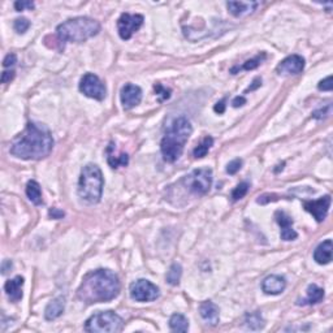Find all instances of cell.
Returning a JSON list of instances; mask_svg holds the SVG:
<instances>
[{"label": "cell", "instance_id": "obj_40", "mask_svg": "<svg viewBox=\"0 0 333 333\" xmlns=\"http://www.w3.org/2000/svg\"><path fill=\"white\" fill-rule=\"evenodd\" d=\"M225 102H227V99H221L220 102H218V103L215 104L214 109H215L216 113L221 115V113L225 112Z\"/></svg>", "mask_w": 333, "mask_h": 333}, {"label": "cell", "instance_id": "obj_23", "mask_svg": "<svg viewBox=\"0 0 333 333\" xmlns=\"http://www.w3.org/2000/svg\"><path fill=\"white\" fill-rule=\"evenodd\" d=\"M245 325L248 329L259 330L264 327V319L262 318V314L259 311L246 314L245 316Z\"/></svg>", "mask_w": 333, "mask_h": 333}, {"label": "cell", "instance_id": "obj_11", "mask_svg": "<svg viewBox=\"0 0 333 333\" xmlns=\"http://www.w3.org/2000/svg\"><path fill=\"white\" fill-rule=\"evenodd\" d=\"M330 202L332 198L330 195H324V197L319 198L316 201H306L304 202V207L307 213L311 214L318 223H321L328 215L329 211Z\"/></svg>", "mask_w": 333, "mask_h": 333}, {"label": "cell", "instance_id": "obj_2", "mask_svg": "<svg viewBox=\"0 0 333 333\" xmlns=\"http://www.w3.org/2000/svg\"><path fill=\"white\" fill-rule=\"evenodd\" d=\"M120 280L111 269H97L88 272L82 279L77 297L85 304H101L112 301L120 293Z\"/></svg>", "mask_w": 333, "mask_h": 333}, {"label": "cell", "instance_id": "obj_15", "mask_svg": "<svg viewBox=\"0 0 333 333\" xmlns=\"http://www.w3.org/2000/svg\"><path fill=\"white\" fill-rule=\"evenodd\" d=\"M286 280L285 277L279 276V275H271L267 276L262 283V290L265 294L277 295L285 290Z\"/></svg>", "mask_w": 333, "mask_h": 333}, {"label": "cell", "instance_id": "obj_7", "mask_svg": "<svg viewBox=\"0 0 333 333\" xmlns=\"http://www.w3.org/2000/svg\"><path fill=\"white\" fill-rule=\"evenodd\" d=\"M183 184L189 192L195 195H204L209 192L213 185V169L199 168L184 177Z\"/></svg>", "mask_w": 333, "mask_h": 333}, {"label": "cell", "instance_id": "obj_4", "mask_svg": "<svg viewBox=\"0 0 333 333\" xmlns=\"http://www.w3.org/2000/svg\"><path fill=\"white\" fill-rule=\"evenodd\" d=\"M101 32V24L90 17L69 18L56 27L57 37L62 42L82 43Z\"/></svg>", "mask_w": 333, "mask_h": 333}, {"label": "cell", "instance_id": "obj_33", "mask_svg": "<svg viewBox=\"0 0 333 333\" xmlns=\"http://www.w3.org/2000/svg\"><path fill=\"white\" fill-rule=\"evenodd\" d=\"M242 167V160L241 159H234L227 165V172L229 174H236L237 172L241 169Z\"/></svg>", "mask_w": 333, "mask_h": 333}, {"label": "cell", "instance_id": "obj_19", "mask_svg": "<svg viewBox=\"0 0 333 333\" xmlns=\"http://www.w3.org/2000/svg\"><path fill=\"white\" fill-rule=\"evenodd\" d=\"M314 260L318 264H328L332 260V239H325L314 251Z\"/></svg>", "mask_w": 333, "mask_h": 333}, {"label": "cell", "instance_id": "obj_42", "mask_svg": "<svg viewBox=\"0 0 333 333\" xmlns=\"http://www.w3.org/2000/svg\"><path fill=\"white\" fill-rule=\"evenodd\" d=\"M245 103H246L245 97H236V98H234V99H233V102H232V104H233V107H234V108H237V107L244 106V104H245Z\"/></svg>", "mask_w": 333, "mask_h": 333}, {"label": "cell", "instance_id": "obj_13", "mask_svg": "<svg viewBox=\"0 0 333 333\" xmlns=\"http://www.w3.org/2000/svg\"><path fill=\"white\" fill-rule=\"evenodd\" d=\"M304 69L305 59L299 55H290L276 67V72L279 74H298Z\"/></svg>", "mask_w": 333, "mask_h": 333}, {"label": "cell", "instance_id": "obj_18", "mask_svg": "<svg viewBox=\"0 0 333 333\" xmlns=\"http://www.w3.org/2000/svg\"><path fill=\"white\" fill-rule=\"evenodd\" d=\"M24 277L16 276L12 280H8L4 285V290H6L7 295L12 302L21 301L22 298V286H24Z\"/></svg>", "mask_w": 333, "mask_h": 333}, {"label": "cell", "instance_id": "obj_12", "mask_svg": "<svg viewBox=\"0 0 333 333\" xmlns=\"http://www.w3.org/2000/svg\"><path fill=\"white\" fill-rule=\"evenodd\" d=\"M121 104H123V108L125 111H129V109L134 108L136 106H138L142 101V90L139 86L133 85V83H127L125 86H123L121 88Z\"/></svg>", "mask_w": 333, "mask_h": 333}, {"label": "cell", "instance_id": "obj_14", "mask_svg": "<svg viewBox=\"0 0 333 333\" xmlns=\"http://www.w3.org/2000/svg\"><path fill=\"white\" fill-rule=\"evenodd\" d=\"M275 219H276L277 224L281 228V239L283 241H293L298 237L297 232L293 228V219L284 211H276L275 213Z\"/></svg>", "mask_w": 333, "mask_h": 333}, {"label": "cell", "instance_id": "obj_41", "mask_svg": "<svg viewBox=\"0 0 333 333\" xmlns=\"http://www.w3.org/2000/svg\"><path fill=\"white\" fill-rule=\"evenodd\" d=\"M12 267H13L12 262H11V260H8V259H6L3 262V264H2V274L6 275L7 272L11 271V269H12Z\"/></svg>", "mask_w": 333, "mask_h": 333}, {"label": "cell", "instance_id": "obj_29", "mask_svg": "<svg viewBox=\"0 0 333 333\" xmlns=\"http://www.w3.org/2000/svg\"><path fill=\"white\" fill-rule=\"evenodd\" d=\"M249 189H250V184L246 183V181L245 183L238 184V185L234 188V190L232 192V201L237 202V201H239V199H242V198L248 194Z\"/></svg>", "mask_w": 333, "mask_h": 333}, {"label": "cell", "instance_id": "obj_16", "mask_svg": "<svg viewBox=\"0 0 333 333\" xmlns=\"http://www.w3.org/2000/svg\"><path fill=\"white\" fill-rule=\"evenodd\" d=\"M258 2H228L227 8L234 17H244L251 15L258 8Z\"/></svg>", "mask_w": 333, "mask_h": 333}, {"label": "cell", "instance_id": "obj_26", "mask_svg": "<svg viewBox=\"0 0 333 333\" xmlns=\"http://www.w3.org/2000/svg\"><path fill=\"white\" fill-rule=\"evenodd\" d=\"M181 276H183V267H181V264H178V263H173V264L169 267L165 279H167V283H168L169 285L176 286L180 284Z\"/></svg>", "mask_w": 333, "mask_h": 333}, {"label": "cell", "instance_id": "obj_10", "mask_svg": "<svg viewBox=\"0 0 333 333\" xmlns=\"http://www.w3.org/2000/svg\"><path fill=\"white\" fill-rule=\"evenodd\" d=\"M143 16L142 15H130V13H123L117 20L118 36L121 39L128 41L136 32L141 29L143 25Z\"/></svg>", "mask_w": 333, "mask_h": 333}, {"label": "cell", "instance_id": "obj_36", "mask_svg": "<svg viewBox=\"0 0 333 333\" xmlns=\"http://www.w3.org/2000/svg\"><path fill=\"white\" fill-rule=\"evenodd\" d=\"M17 63V56H16V53H8L3 60V67L4 68H11L13 65H16Z\"/></svg>", "mask_w": 333, "mask_h": 333}, {"label": "cell", "instance_id": "obj_25", "mask_svg": "<svg viewBox=\"0 0 333 333\" xmlns=\"http://www.w3.org/2000/svg\"><path fill=\"white\" fill-rule=\"evenodd\" d=\"M264 59H265V53L263 52L262 55H258V56H255L254 59H250L248 60V62H245L244 63V65H241V67H233V68L230 69V73L236 74L241 71H253V69L258 68Z\"/></svg>", "mask_w": 333, "mask_h": 333}, {"label": "cell", "instance_id": "obj_30", "mask_svg": "<svg viewBox=\"0 0 333 333\" xmlns=\"http://www.w3.org/2000/svg\"><path fill=\"white\" fill-rule=\"evenodd\" d=\"M154 88H155V94H157L158 101L159 102H164L171 98V90H169V88H165L164 86L160 85V83H155Z\"/></svg>", "mask_w": 333, "mask_h": 333}, {"label": "cell", "instance_id": "obj_1", "mask_svg": "<svg viewBox=\"0 0 333 333\" xmlns=\"http://www.w3.org/2000/svg\"><path fill=\"white\" fill-rule=\"evenodd\" d=\"M53 148L50 129L38 123H27L24 132L11 145V154L18 159L41 160L47 158Z\"/></svg>", "mask_w": 333, "mask_h": 333}, {"label": "cell", "instance_id": "obj_28", "mask_svg": "<svg viewBox=\"0 0 333 333\" xmlns=\"http://www.w3.org/2000/svg\"><path fill=\"white\" fill-rule=\"evenodd\" d=\"M107 154H108V164L112 167V168H118V167H125L129 163V157H128L127 154H120L118 157H115L112 153L109 150H107Z\"/></svg>", "mask_w": 333, "mask_h": 333}, {"label": "cell", "instance_id": "obj_21", "mask_svg": "<svg viewBox=\"0 0 333 333\" xmlns=\"http://www.w3.org/2000/svg\"><path fill=\"white\" fill-rule=\"evenodd\" d=\"M324 298V289L323 288H319L315 284H311L307 288V297L305 299H299L297 302V305L299 306H305V305H316Z\"/></svg>", "mask_w": 333, "mask_h": 333}, {"label": "cell", "instance_id": "obj_34", "mask_svg": "<svg viewBox=\"0 0 333 333\" xmlns=\"http://www.w3.org/2000/svg\"><path fill=\"white\" fill-rule=\"evenodd\" d=\"M318 88L321 90V92H330V90H332V77L328 76L327 78L321 80L320 82H319Z\"/></svg>", "mask_w": 333, "mask_h": 333}, {"label": "cell", "instance_id": "obj_27", "mask_svg": "<svg viewBox=\"0 0 333 333\" xmlns=\"http://www.w3.org/2000/svg\"><path fill=\"white\" fill-rule=\"evenodd\" d=\"M214 145V138L213 137H206V138L203 139V141L199 143V145L197 146V147L194 148V151H193V155H194L195 158H204L208 154V151L211 150V147H213Z\"/></svg>", "mask_w": 333, "mask_h": 333}, {"label": "cell", "instance_id": "obj_37", "mask_svg": "<svg viewBox=\"0 0 333 333\" xmlns=\"http://www.w3.org/2000/svg\"><path fill=\"white\" fill-rule=\"evenodd\" d=\"M15 76H16V72L13 71V69H11V71H4L3 73H2V83L11 82V81L15 78Z\"/></svg>", "mask_w": 333, "mask_h": 333}, {"label": "cell", "instance_id": "obj_6", "mask_svg": "<svg viewBox=\"0 0 333 333\" xmlns=\"http://www.w3.org/2000/svg\"><path fill=\"white\" fill-rule=\"evenodd\" d=\"M123 327H124V320L113 311H101V313L94 314L85 323L86 332L93 333L121 332Z\"/></svg>", "mask_w": 333, "mask_h": 333}, {"label": "cell", "instance_id": "obj_22", "mask_svg": "<svg viewBox=\"0 0 333 333\" xmlns=\"http://www.w3.org/2000/svg\"><path fill=\"white\" fill-rule=\"evenodd\" d=\"M26 195L27 198H29V201L32 202V203L36 204V206H41V204H43L41 185H39L36 180H30L29 183H27Z\"/></svg>", "mask_w": 333, "mask_h": 333}, {"label": "cell", "instance_id": "obj_43", "mask_svg": "<svg viewBox=\"0 0 333 333\" xmlns=\"http://www.w3.org/2000/svg\"><path fill=\"white\" fill-rule=\"evenodd\" d=\"M253 83H254V85L251 86V87H249L248 90H246V92H251V90H255V88H257V87H259V86L262 85V80H260V78H255Z\"/></svg>", "mask_w": 333, "mask_h": 333}, {"label": "cell", "instance_id": "obj_39", "mask_svg": "<svg viewBox=\"0 0 333 333\" xmlns=\"http://www.w3.org/2000/svg\"><path fill=\"white\" fill-rule=\"evenodd\" d=\"M48 215H50V218L52 219H63L65 216V214L63 213L62 209L55 208V207H53V208H51L50 211H48Z\"/></svg>", "mask_w": 333, "mask_h": 333}, {"label": "cell", "instance_id": "obj_8", "mask_svg": "<svg viewBox=\"0 0 333 333\" xmlns=\"http://www.w3.org/2000/svg\"><path fill=\"white\" fill-rule=\"evenodd\" d=\"M130 297L137 302H151L158 299L160 295V290L157 285H154L151 281L139 279L130 284Z\"/></svg>", "mask_w": 333, "mask_h": 333}, {"label": "cell", "instance_id": "obj_24", "mask_svg": "<svg viewBox=\"0 0 333 333\" xmlns=\"http://www.w3.org/2000/svg\"><path fill=\"white\" fill-rule=\"evenodd\" d=\"M169 328L173 332H188L189 320L183 314H173L169 319Z\"/></svg>", "mask_w": 333, "mask_h": 333}, {"label": "cell", "instance_id": "obj_35", "mask_svg": "<svg viewBox=\"0 0 333 333\" xmlns=\"http://www.w3.org/2000/svg\"><path fill=\"white\" fill-rule=\"evenodd\" d=\"M329 113H330V106L328 104L324 109L320 108V109H318V111H315V112L313 113V117L316 118V120H323V118L327 117Z\"/></svg>", "mask_w": 333, "mask_h": 333}, {"label": "cell", "instance_id": "obj_5", "mask_svg": "<svg viewBox=\"0 0 333 333\" xmlns=\"http://www.w3.org/2000/svg\"><path fill=\"white\" fill-rule=\"evenodd\" d=\"M104 178L101 168L97 164H86L82 168L78 180L77 193L81 199L90 204H95L101 202L103 194Z\"/></svg>", "mask_w": 333, "mask_h": 333}, {"label": "cell", "instance_id": "obj_32", "mask_svg": "<svg viewBox=\"0 0 333 333\" xmlns=\"http://www.w3.org/2000/svg\"><path fill=\"white\" fill-rule=\"evenodd\" d=\"M36 4L33 3V2H26V0H21V2H16L15 3V9L17 12H22L25 9H34Z\"/></svg>", "mask_w": 333, "mask_h": 333}, {"label": "cell", "instance_id": "obj_3", "mask_svg": "<svg viewBox=\"0 0 333 333\" xmlns=\"http://www.w3.org/2000/svg\"><path fill=\"white\" fill-rule=\"evenodd\" d=\"M192 133L193 127L188 118L184 116L174 118L173 123L167 128L164 137L160 142L163 159L168 163H174L180 159Z\"/></svg>", "mask_w": 333, "mask_h": 333}, {"label": "cell", "instance_id": "obj_31", "mask_svg": "<svg viewBox=\"0 0 333 333\" xmlns=\"http://www.w3.org/2000/svg\"><path fill=\"white\" fill-rule=\"evenodd\" d=\"M29 27H30V21L25 17L16 18L15 22H13V29H15L18 34H24V33H26Z\"/></svg>", "mask_w": 333, "mask_h": 333}, {"label": "cell", "instance_id": "obj_20", "mask_svg": "<svg viewBox=\"0 0 333 333\" xmlns=\"http://www.w3.org/2000/svg\"><path fill=\"white\" fill-rule=\"evenodd\" d=\"M65 309V298L64 297H57L50 302L44 310V318L46 320H55L62 314L64 313Z\"/></svg>", "mask_w": 333, "mask_h": 333}, {"label": "cell", "instance_id": "obj_17", "mask_svg": "<svg viewBox=\"0 0 333 333\" xmlns=\"http://www.w3.org/2000/svg\"><path fill=\"white\" fill-rule=\"evenodd\" d=\"M199 314H201L202 319L209 325H216L220 320L219 307L211 301L202 302L201 306H199Z\"/></svg>", "mask_w": 333, "mask_h": 333}, {"label": "cell", "instance_id": "obj_38", "mask_svg": "<svg viewBox=\"0 0 333 333\" xmlns=\"http://www.w3.org/2000/svg\"><path fill=\"white\" fill-rule=\"evenodd\" d=\"M274 201H277V195L267 194V195H262V197H259V199H258L257 202L259 204H265V203H268V202H274Z\"/></svg>", "mask_w": 333, "mask_h": 333}, {"label": "cell", "instance_id": "obj_9", "mask_svg": "<svg viewBox=\"0 0 333 333\" xmlns=\"http://www.w3.org/2000/svg\"><path fill=\"white\" fill-rule=\"evenodd\" d=\"M80 92L87 98H92L95 101H103L107 95L106 85L101 81V78L94 73H86L81 78Z\"/></svg>", "mask_w": 333, "mask_h": 333}]
</instances>
